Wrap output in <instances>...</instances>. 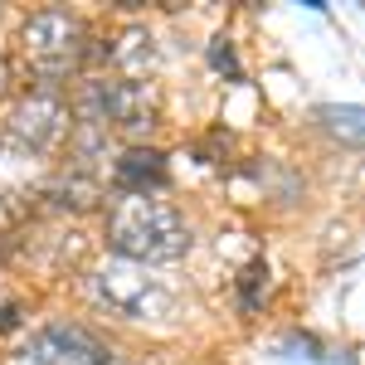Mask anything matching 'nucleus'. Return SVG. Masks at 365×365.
Masks as SVG:
<instances>
[{"label": "nucleus", "instance_id": "nucleus-8", "mask_svg": "<svg viewBox=\"0 0 365 365\" xmlns=\"http://www.w3.org/2000/svg\"><path fill=\"white\" fill-rule=\"evenodd\" d=\"M113 58L127 68V83H137V78H146L151 68H156V44H151V34L146 29H127L122 39H117V49H113Z\"/></svg>", "mask_w": 365, "mask_h": 365}, {"label": "nucleus", "instance_id": "nucleus-10", "mask_svg": "<svg viewBox=\"0 0 365 365\" xmlns=\"http://www.w3.org/2000/svg\"><path fill=\"white\" fill-rule=\"evenodd\" d=\"M263 278H268L263 263H249V268L239 273V297H244V307H258V302H263Z\"/></svg>", "mask_w": 365, "mask_h": 365}, {"label": "nucleus", "instance_id": "nucleus-5", "mask_svg": "<svg viewBox=\"0 0 365 365\" xmlns=\"http://www.w3.org/2000/svg\"><path fill=\"white\" fill-rule=\"evenodd\" d=\"M29 356L39 365H113L108 346L93 336V331L73 327V322H49V327L34 336Z\"/></svg>", "mask_w": 365, "mask_h": 365}, {"label": "nucleus", "instance_id": "nucleus-7", "mask_svg": "<svg viewBox=\"0 0 365 365\" xmlns=\"http://www.w3.org/2000/svg\"><path fill=\"white\" fill-rule=\"evenodd\" d=\"M166 156L161 151H151V146H132V151H122L117 156V180L132 190V195H146V190H161L166 185Z\"/></svg>", "mask_w": 365, "mask_h": 365}, {"label": "nucleus", "instance_id": "nucleus-11", "mask_svg": "<svg viewBox=\"0 0 365 365\" xmlns=\"http://www.w3.org/2000/svg\"><path fill=\"white\" fill-rule=\"evenodd\" d=\"M205 58H210V68H220L225 78H239V63H234V54H229V39H215Z\"/></svg>", "mask_w": 365, "mask_h": 365}, {"label": "nucleus", "instance_id": "nucleus-4", "mask_svg": "<svg viewBox=\"0 0 365 365\" xmlns=\"http://www.w3.org/2000/svg\"><path fill=\"white\" fill-rule=\"evenodd\" d=\"M78 108H83V122L93 127H146L151 122V103H146V93L141 83H83V98H78Z\"/></svg>", "mask_w": 365, "mask_h": 365}, {"label": "nucleus", "instance_id": "nucleus-9", "mask_svg": "<svg viewBox=\"0 0 365 365\" xmlns=\"http://www.w3.org/2000/svg\"><path fill=\"white\" fill-rule=\"evenodd\" d=\"M317 122H322L331 137H341L346 146H361V141H365V113H361V108L327 103V108H317Z\"/></svg>", "mask_w": 365, "mask_h": 365}, {"label": "nucleus", "instance_id": "nucleus-3", "mask_svg": "<svg viewBox=\"0 0 365 365\" xmlns=\"http://www.w3.org/2000/svg\"><path fill=\"white\" fill-rule=\"evenodd\" d=\"M25 44L44 78H63L78 63V54H83V29L68 15H58V10H44V15H34L25 25Z\"/></svg>", "mask_w": 365, "mask_h": 365}, {"label": "nucleus", "instance_id": "nucleus-1", "mask_svg": "<svg viewBox=\"0 0 365 365\" xmlns=\"http://www.w3.org/2000/svg\"><path fill=\"white\" fill-rule=\"evenodd\" d=\"M113 249L122 263H170L190 249V229L166 200H127L113 215Z\"/></svg>", "mask_w": 365, "mask_h": 365}, {"label": "nucleus", "instance_id": "nucleus-13", "mask_svg": "<svg viewBox=\"0 0 365 365\" xmlns=\"http://www.w3.org/2000/svg\"><path fill=\"white\" fill-rule=\"evenodd\" d=\"M0 151H5V141H0Z\"/></svg>", "mask_w": 365, "mask_h": 365}, {"label": "nucleus", "instance_id": "nucleus-12", "mask_svg": "<svg viewBox=\"0 0 365 365\" xmlns=\"http://www.w3.org/2000/svg\"><path fill=\"white\" fill-rule=\"evenodd\" d=\"M20 322V307H10V302H0V331H10Z\"/></svg>", "mask_w": 365, "mask_h": 365}, {"label": "nucleus", "instance_id": "nucleus-6", "mask_svg": "<svg viewBox=\"0 0 365 365\" xmlns=\"http://www.w3.org/2000/svg\"><path fill=\"white\" fill-rule=\"evenodd\" d=\"M10 122H15V137L25 141L29 151H49V146H58V141L68 137V103L44 88V93L25 98Z\"/></svg>", "mask_w": 365, "mask_h": 365}, {"label": "nucleus", "instance_id": "nucleus-2", "mask_svg": "<svg viewBox=\"0 0 365 365\" xmlns=\"http://www.w3.org/2000/svg\"><path fill=\"white\" fill-rule=\"evenodd\" d=\"M88 292H93V302H103L108 312L117 317H137V322H161L170 317V292L161 282L151 278V273H141L137 263H98L93 273H88Z\"/></svg>", "mask_w": 365, "mask_h": 365}]
</instances>
